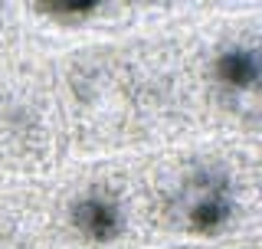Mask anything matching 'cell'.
Instances as JSON below:
<instances>
[{"label":"cell","instance_id":"obj_3","mask_svg":"<svg viewBox=\"0 0 262 249\" xmlns=\"http://www.w3.org/2000/svg\"><path fill=\"white\" fill-rule=\"evenodd\" d=\"M213 76L226 89H252L259 82V56L243 46L223 49L213 63Z\"/></svg>","mask_w":262,"mask_h":249},{"label":"cell","instance_id":"obj_2","mask_svg":"<svg viewBox=\"0 0 262 249\" xmlns=\"http://www.w3.org/2000/svg\"><path fill=\"white\" fill-rule=\"evenodd\" d=\"M69 220L89 243H112L125 230V213L108 190H85L69 206Z\"/></svg>","mask_w":262,"mask_h":249},{"label":"cell","instance_id":"obj_4","mask_svg":"<svg viewBox=\"0 0 262 249\" xmlns=\"http://www.w3.org/2000/svg\"><path fill=\"white\" fill-rule=\"evenodd\" d=\"M36 10L56 16V20H66V23H79V20H89V16L98 10V4H66V0H43V4H36Z\"/></svg>","mask_w":262,"mask_h":249},{"label":"cell","instance_id":"obj_1","mask_svg":"<svg viewBox=\"0 0 262 249\" xmlns=\"http://www.w3.org/2000/svg\"><path fill=\"white\" fill-rule=\"evenodd\" d=\"M236 200L233 187L223 171H203L190 184V200H187V226L193 233L213 236L233 220Z\"/></svg>","mask_w":262,"mask_h":249}]
</instances>
